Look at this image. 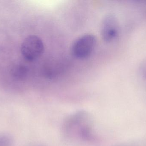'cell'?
I'll return each mask as SVG.
<instances>
[{
	"label": "cell",
	"instance_id": "6da1fadb",
	"mask_svg": "<svg viewBox=\"0 0 146 146\" xmlns=\"http://www.w3.org/2000/svg\"><path fill=\"white\" fill-rule=\"evenodd\" d=\"M62 129L63 135L71 140L90 143L97 139L92 117L83 110L75 111L67 117Z\"/></svg>",
	"mask_w": 146,
	"mask_h": 146
},
{
	"label": "cell",
	"instance_id": "7a4b0ae2",
	"mask_svg": "<svg viewBox=\"0 0 146 146\" xmlns=\"http://www.w3.org/2000/svg\"><path fill=\"white\" fill-rule=\"evenodd\" d=\"M44 50V45L42 41L39 37L35 35H30L26 37L21 48L23 57L30 61L39 58Z\"/></svg>",
	"mask_w": 146,
	"mask_h": 146
},
{
	"label": "cell",
	"instance_id": "3957f363",
	"mask_svg": "<svg viewBox=\"0 0 146 146\" xmlns=\"http://www.w3.org/2000/svg\"><path fill=\"white\" fill-rule=\"evenodd\" d=\"M96 38L92 34L83 35L73 43L72 55L78 59L87 58L92 52L96 44Z\"/></svg>",
	"mask_w": 146,
	"mask_h": 146
},
{
	"label": "cell",
	"instance_id": "277c9868",
	"mask_svg": "<svg viewBox=\"0 0 146 146\" xmlns=\"http://www.w3.org/2000/svg\"><path fill=\"white\" fill-rule=\"evenodd\" d=\"M116 19L112 15H107L103 19L101 25L102 38L106 42H111L116 37L118 31Z\"/></svg>",
	"mask_w": 146,
	"mask_h": 146
},
{
	"label": "cell",
	"instance_id": "5b68a950",
	"mask_svg": "<svg viewBox=\"0 0 146 146\" xmlns=\"http://www.w3.org/2000/svg\"><path fill=\"white\" fill-rule=\"evenodd\" d=\"M28 69L23 64L15 65L11 70V75L13 78L18 81L23 80L26 78L28 73Z\"/></svg>",
	"mask_w": 146,
	"mask_h": 146
}]
</instances>
